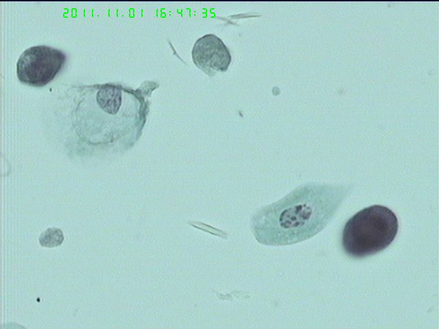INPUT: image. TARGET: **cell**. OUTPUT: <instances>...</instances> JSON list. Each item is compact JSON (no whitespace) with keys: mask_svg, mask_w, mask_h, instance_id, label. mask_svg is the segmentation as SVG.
<instances>
[{"mask_svg":"<svg viewBox=\"0 0 439 329\" xmlns=\"http://www.w3.org/2000/svg\"><path fill=\"white\" fill-rule=\"evenodd\" d=\"M349 189L346 186L315 183L299 186L253 215V234L259 243L268 245L307 240L328 224Z\"/></svg>","mask_w":439,"mask_h":329,"instance_id":"6da1fadb","label":"cell"},{"mask_svg":"<svg viewBox=\"0 0 439 329\" xmlns=\"http://www.w3.org/2000/svg\"><path fill=\"white\" fill-rule=\"evenodd\" d=\"M399 223L392 210L373 205L355 214L344 225L342 247L355 258L375 254L389 246L398 232Z\"/></svg>","mask_w":439,"mask_h":329,"instance_id":"7a4b0ae2","label":"cell"},{"mask_svg":"<svg viewBox=\"0 0 439 329\" xmlns=\"http://www.w3.org/2000/svg\"><path fill=\"white\" fill-rule=\"evenodd\" d=\"M66 62V55L60 49L47 45H36L25 49L16 63L20 82L34 86H43L51 82Z\"/></svg>","mask_w":439,"mask_h":329,"instance_id":"3957f363","label":"cell"},{"mask_svg":"<svg viewBox=\"0 0 439 329\" xmlns=\"http://www.w3.org/2000/svg\"><path fill=\"white\" fill-rule=\"evenodd\" d=\"M194 64L209 75L226 71L231 62L230 51L214 34H206L195 42L192 50Z\"/></svg>","mask_w":439,"mask_h":329,"instance_id":"277c9868","label":"cell"},{"mask_svg":"<svg viewBox=\"0 0 439 329\" xmlns=\"http://www.w3.org/2000/svg\"><path fill=\"white\" fill-rule=\"evenodd\" d=\"M64 240L62 230L58 228H50L42 232L38 241L43 247L52 248L59 246Z\"/></svg>","mask_w":439,"mask_h":329,"instance_id":"5b68a950","label":"cell"}]
</instances>
